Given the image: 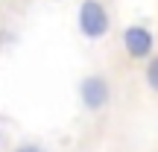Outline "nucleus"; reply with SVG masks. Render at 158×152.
<instances>
[{
    "mask_svg": "<svg viewBox=\"0 0 158 152\" xmlns=\"http://www.w3.org/2000/svg\"><path fill=\"white\" fill-rule=\"evenodd\" d=\"M79 102L88 114H100L111 105V82L102 73H88L79 82Z\"/></svg>",
    "mask_w": 158,
    "mask_h": 152,
    "instance_id": "obj_2",
    "label": "nucleus"
},
{
    "mask_svg": "<svg viewBox=\"0 0 158 152\" xmlns=\"http://www.w3.org/2000/svg\"><path fill=\"white\" fill-rule=\"evenodd\" d=\"M76 29L85 41H102L111 32V9L102 0H82L76 9Z\"/></svg>",
    "mask_w": 158,
    "mask_h": 152,
    "instance_id": "obj_1",
    "label": "nucleus"
},
{
    "mask_svg": "<svg viewBox=\"0 0 158 152\" xmlns=\"http://www.w3.org/2000/svg\"><path fill=\"white\" fill-rule=\"evenodd\" d=\"M147 62V68H143V82H147V88L158 94V53H152L149 59H143Z\"/></svg>",
    "mask_w": 158,
    "mask_h": 152,
    "instance_id": "obj_4",
    "label": "nucleus"
},
{
    "mask_svg": "<svg viewBox=\"0 0 158 152\" xmlns=\"http://www.w3.org/2000/svg\"><path fill=\"white\" fill-rule=\"evenodd\" d=\"M120 44H123L126 56L135 59V62H143L155 53V32L143 23H129V27L120 32Z\"/></svg>",
    "mask_w": 158,
    "mask_h": 152,
    "instance_id": "obj_3",
    "label": "nucleus"
},
{
    "mask_svg": "<svg viewBox=\"0 0 158 152\" xmlns=\"http://www.w3.org/2000/svg\"><path fill=\"white\" fill-rule=\"evenodd\" d=\"M0 143H3V132H0Z\"/></svg>",
    "mask_w": 158,
    "mask_h": 152,
    "instance_id": "obj_6",
    "label": "nucleus"
},
{
    "mask_svg": "<svg viewBox=\"0 0 158 152\" xmlns=\"http://www.w3.org/2000/svg\"><path fill=\"white\" fill-rule=\"evenodd\" d=\"M12 152H47V149L41 146V143H35V141H27V143H18Z\"/></svg>",
    "mask_w": 158,
    "mask_h": 152,
    "instance_id": "obj_5",
    "label": "nucleus"
}]
</instances>
